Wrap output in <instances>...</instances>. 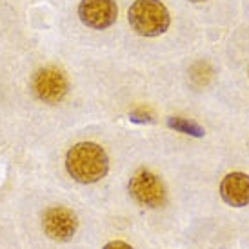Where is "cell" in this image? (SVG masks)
I'll return each mask as SVG.
<instances>
[{"label": "cell", "instance_id": "52a82bcc", "mask_svg": "<svg viewBox=\"0 0 249 249\" xmlns=\"http://www.w3.org/2000/svg\"><path fill=\"white\" fill-rule=\"evenodd\" d=\"M220 195L224 202L233 208H244L249 204V175L229 173L220 184Z\"/></svg>", "mask_w": 249, "mask_h": 249}, {"label": "cell", "instance_id": "ba28073f", "mask_svg": "<svg viewBox=\"0 0 249 249\" xmlns=\"http://www.w3.org/2000/svg\"><path fill=\"white\" fill-rule=\"evenodd\" d=\"M167 125L180 133L191 135V137H202V135H204V129H202L200 125L195 124V122H189L186 118H178V117L169 118V120H167Z\"/></svg>", "mask_w": 249, "mask_h": 249}, {"label": "cell", "instance_id": "8992f818", "mask_svg": "<svg viewBox=\"0 0 249 249\" xmlns=\"http://www.w3.org/2000/svg\"><path fill=\"white\" fill-rule=\"evenodd\" d=\"M78 17L88 28L106 29L117 22L118 7L115 0H82Z\"/></svg>", "mask_w": 249, "mask_h": 249}, {"label": "cell", "instance_id": "30bf717a", "mask_svg": "<svg viewBox=\"0 0 249 249\" xmlns=\"http://www.w3.org/2000/svg\"><path fill=\"white\" fill-rule=\"evenodd\" d=\"M102 249H133V248L129 246V244L122 242V240H113V242L106 244Z\"/></svg>", "mask_w": 249, "mask_h": 249}, {"label": "cell", "instance_id": "5b68a950", "mask_svg": "<svg viewBox=\"0 0 249 249\" xmlns=\"http://www.w3.org/2000/svg\"><path fill=\"white\" fill-rule=\"evenodd\" d=\"M33 91L42 102L56 104L68 95V80L60 70L44 68L33 76Z\"/></svg>", "mask_w": 249, "mask_h": 249}, {"label": "cell", "instance_id": "7a4b0ae2", "mask_svg": "<svg viewBox=\"0 0 249 249\" xmlns=\"http://www.w3.org/2000/svg\"><path fill=\"white\" fill-rule=\"evenodd\" d=\"M131 28L142 36H159L169 28V13L160 0H135L127 11Z\"/></svg>", "mask_w": 249, "mask_h": 249}, {"label": "cell", "instance_id": "8fae6325", "mask_svg": "<svg viewBox=\"0 0 249 249\" xmlns=\"http://www.w3.org/2000/svg\"><path fill=\"white\" fill-rule=\"evenodd\" d=\"M189 2H204V0H189Z\"/></svg>", "mask_w": 249, "mask_h": 249}, {"label": "cell", "instance_id": "6da1fadb", "mask_svg": "<svg viewBox=\"0 0 249 249\" xmlns=\"http://www.w3.org/2000/svg\"><path fill=\"white\" fill-rule=\"evenodd\" d=\"M68 173L80 184H95L107 175L109 160L106 151L95 142H80L73 145L66 157Z\"/></svg>", "mask_w": 249, "mask_h": 249}, {"label": "cell", "instance_id": "277c9868", "mask_svg": "<svg viewBox=\"0 0 249 249\" xmlns=\"http://www.w3.org/2000/svg\"><path fill=\"white\" fill-rule=\"evenodd\" d=\"M42 228H44V233L51 240H55V242H68L76 233L78 220H76V214L71 209L62 208V206H55V208H49L44 213V216H42Z\"/></svg>", "mask_w": 249, "mask_h": 249}, {"label": "cell", "instance_id": "9c48e42d", "mask_svg": "<svg viewBox=\"0 0 249 249\" xmlns=\"http://www.w3.org/2000/svg\"><path fill=\"white\" fill-rule=\"evenodd\" d=\"M133 122H151L153 120V115L151 113H147V111H133L131 115H129Z\"/></svg>", "mask_w": 249, "mask_h": 249}, {"label": "cell", "instance_id": "3957f363", "mask_svg": "<svg viewBox=\"0 0 249 249\" xmlns=\"http://www.w3.org/2000/svg\"><path fill=\"white\" fill-rule=\"evenodd\" d=\"M129 193L139 204L147 208H159L166 200V187L162 180L147 169H140L133 175L129 180Z\"/></svg>", "mask_w": 249, "mask_h": 249}]
</instances>
